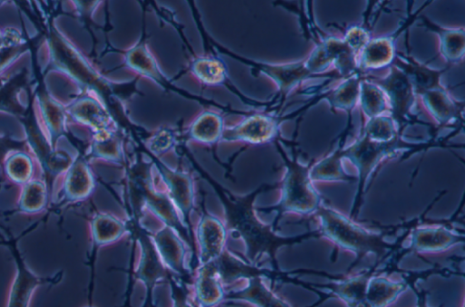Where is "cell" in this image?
I'll return each mask as SVG.
<instances>
[{
  "label": "cell",
  "instance_id": "obj_10",
  "mask_svg": "<svg viewBox=\"0 0 465 307\" xmlns=\"http://www.w3.org/2000/svg\"><path fill=\"white\" fill-rule=\"evenodd\" d=\"M422 105L433 119L436 129L463 127L464 102L454 98L444 85L419 94Z\"/></svg>",
  "mask_w": 465,
  "mask_h": 307
},
{
  "label": "cell",
  "instance_id": "obj_11",
  "mask_svg": "<svg viewBox=\"0 0 465 307\" xmlns=\"http://www.w3.org/2000/svg\"><path fill=\"white\" fill-rule=\"evenodd\" d=\"M252 67L259 73L270 78L276 85L277 104L279 108L284 104L288 95L303 82L316 78L305 67L303 59L301 61L271 64L251 62Z\"/></svg>",
  "mask_w": 465,
  "mask_h": 307
},
{
  "label": "cell",
  "instance_id": "obj_36",
  "mask_svg": "<svg viewBox=\"0 0 465 307\" xmlns=\"http://www.w3.org/2000/svg\"><path fill=\"white\" fill-rule=\"evenodd\" d=\"M416 281L417 280H413L410 283V287L413 290V292H415V294L417 296V306L416 307H430L427 302L428 292L423 289H421V290L417 289L415 286Z\"/></svg>",
  "mask_w": 465,
  "mask_h": 307
},
{
  "label": "cell",
  "instance_id": "obj_4",
  "mask_svg": "<svg viewBox=\"0 0 465 307\" xmlns=\"http://www.w3.org/2000/svg\"><path fill=\"white\" fill-rule=\"evenodd\" d=\"M127 195L134 210L146 208L174 230L183 227L176 208L169 198L153 162L140 160L127 172Z\"/></svg>",
  "mask_w": 465,
  "mask_h": 307
},
{
  "label": "cell",
  "instance_id": "obj_15",
  "mask_svg": "<svg viewBox=\"0 0 465 307\" xmlns=\"http://www.w3.org/2000/svg\"><path fill=\"white\" fill-rule=\"evenodd\" d=\"M197 240L200 265L218 261L226 241V230L222 221L212 215L203 216L197 226Z\"/></svg>",
  "mask_w": 465,
  "mask_h": 307
},
{
  "label": "cell",
  "instance_id": "obj_37",
  "mask_svg": "<svg viewBox=\"0 0 465 307\" xmlns=\"http://www.w3.org/2000/svg\"><path fill=\"white\" fill-rule=\"evenodd\" d=\"M86 307H92V306H86Z\"/></svg>",
  "mask_w": 465,
  "mask_h": 307
},
{
  "label": "cell",
  "instance_id": "obj_18",
  "mask_svg": "<svg viewBox=\"0 0 465 307\" xmlns=\"http://www.w3.org/2000/svg\"><path fill=\"white\" fill-rule=\"evenodd\" d=\"M152 240L164 266L177 274L184 275L186 249L176 230L165 225Z\"/></svg>",
  "mask_w": 465,
  "mask_h": 307
},
{
  "label": "cell",
  "instance_id": "obj_34",
  "mask_svg": "<svg viewBox=\"0 0 465 307\" xmlns=\"http://www.w3.org/2000/svg\"><path fill=\"white\" fill-rule=\"evenodd\" d=\"M176 144V134L171 128H161L146 141V148L155 156L170 151Z\"/></svg>",
  "mask_w": 465,
  "mask_h": 307
},
{
  "label": "cell",
  "instance_id": "obj_14",
  "mask_svg": "<svg viewBox=\"0 0 465 307\" xmlns=\"http://www.w3.org/2000/svg\"><path fill=\"white\" fill-rule=\"evenodd\" d=\"M63 173L64 178L58 192L60 203L80 202L93 193L94 177L84 159H74Z\"/></svg>",
  "mask_w": 465,
  "mask_h": 307
},
{
  "label": "cell",
  "instance_id": "obj_27",
  "mask_svg": "<svg viewBox=\"0 0 465 307\" xmlns=\"http://www.w3.org/2000/svg\"><path fill=\"white\" fill-rule=\"evenodd\" d=\"M48 199V190L45 182L32 178L21 185V192L17 201V210L26 215H35L42 213Z\"/></svg>",
  "mask_w": 465,
  "mask_h": 307
},
{
  "label": "cell",
  "instance_id": "obj_23",
  "mask_svg": "<svg viewBox=\"0 0 465 307\" xmlns=\"http://www.w3.org/2000/svg\"><path fill=\"white\" fill-rule=\"evenodd\" d=\"M141 258L136 270V277L147 289L151 290L166 276V267L160 258L152 238L145 235L139 237Z\"/></svg>",
  "mask_w": 465,
  "mask_h": 307
},
{
  "label": "cell",
  "instance_id": "obj_35",
  "mask_svg": "<svg viewBox=\"0 0 465 307\" xmlns=\"http://www.w3.org/2000/svg\"><path fill=\"white\" fill-rule=\"evenodd\" d=\"M173 307H193L188 301L186 293L180 286L173 287Z\"/></svg>",
  "mask_w": 465,
  "mask_h": 307
},
{
  "label": "cell",
  "instance_id": "obj_19",
  "mask_svg": "<svg viewBox=\"0 0 465 307\" xmlns=\"http://www.w3.org/2000/svg\"><path fill=\"white\" fill-rule=\"evenodd\" d=\"M349 133L341 134L336 148L317 162H313L310 170L312 182H346L353 183L357 177L349 174L343 167L341 150Z\"/></svg>",
  "mask_w": 465,
  "mask_h": 307
},
{
  "label": "cell",
  "instance_id": "obj_16",
  "mask_svg": "<svg viewBox=\"0 0 465 307\" xmlns=\"http://www.w3.org/2000/svg\"><path fill=\"white\" fill-rule=\"evenodd\" d=\"M418 19L420 25L437 35L440 54L448 66L462 62L465 54L464 27L441 26L422 15Z\"/></svg>",
  "mask_w": 465,
  "mask_h": 307
},
{
  "label": "cell",
  "instance_id": "obj_1",
  "mask_svg": "<svg viewBox=\"0 0 465 307\" xmlns=\"http://www.w3.org/2000/svg\"><path fill=\"white\" fill-rule=\"evenodd\" d=\"M453 133L444 138L431 137L427 141L420 142L406 140L403 134L398 135L390 142H374L360 134L354 142L348 146L344 145L341 150L343 160H349L357 170V191L349 217L352 220L357 219L367 190V183L386 161L400 154H411L432 147H447L449 145L445 142L456 134Z\"/></svg>",
  "mask_w": 465,
  "mask_h": 307
},
{
  "label": "cell",
  "instance_id": "obj_29",
  "mask_svg": "<svg viewBox=\"0 0 465 307\" xmlns=\"http://www.w3.org/2000/svg\"><path fill=\"white\" fill-rule=\"evenodd\" d=\"M91 237L95 245L111 243L126 231L125 223L109 213H96L90 222Z\"/></svg>",
  "mask_w": 465,
  "mask_h": 307
},
{
  "label": "cell",
  "instance_id": "obj_17",
  "mask_svg": "<svg viewBox=\"0 0 465 307\" xmlns=\"http://www.w3.org/2000/svg\"><path fill=\"white\" fill-rule=\"evenodd\" d=\"M361 74L356 73L341 82L331 89L322 92V101H326L330 110L342 111L346 114L347 122L345 129L350 133L351 127L352 113L358 104Z\"/></svg>",
  "mask_w": 465,
  "mask_h": 307
},
{
  "label": "cell",
  "instance_id": "obj_33",
  "mask_svg": "<svg viewBox=\"0 0 465 307\" xmlns=\"http://www.w3.org/2000/svg\"><path fill=\"white\" fill-rule=\"evenodd\" d=\"M372 25L369 21V15H366L365 20L361 24L342 28V40L357 56L372 38Z\"/></svg>",
  "mask_w": 465,
  "mask_h": 307
},
{
  "label": "cell",
  "instance_id": "obj_9",
  "mask_svg": "<svg viewBox=\"0 0 465 307\" xmlns=\"http://www.w3.org/2000/svg\"><path fill=\"white\" fill-rule=\"evenodd\" d=\"M464 239L463 232L458 233L450 225L445 223L417 224L411 230L410 243L408 248L402 251V254L438 253L463 243Z\"/></svg>",
  "mask_w": 465,
  "mask_h": 307
},
{
  "label": "cell",
  "instance_id": "obj_6",
  "mask_svg": "<svg viewBox=\"0 0 465 307\" xmlns=\"http://www.w3.org/2000/svg\"><path fill=\"white\" fill-rule=\"evenodd\" d=\"M322 100L319 93L312 97L302 106L285 115H273L269 114H253L246 116L238 124L225 127L222 135L223 141L243 142L250 144H264L278 140L282 122L292 118L302 117L311 107Z\"/></svg>",
  "mask_w": 465,
  "mask_h": 307
},
{
  "label": "cell",
  "instance_id": "obj_3",
  "mask_svg": "<svg viewBox=\"0 0 465 307\" xmlns=\"http://www.w3.org/2000/svg\"><path fill=\"white\" fill-rule=\"evenodd\" d=\"M302 118L297 119L293 140L290 142L292 156L290 157L286 154L278 142L276 144L285 167L280 184V200L276 205L272 207L273 211L277 212L278 218L288 213L302 216L312 215L322 202V196L310 176V170L314 160L303 164L298 158L296 136Z\"/></svg>",
  "mask_w": 465,
  "mask_h": 307
},
{
  "label": "cell",
  "instance_id": "obj_5",
  "mask_svg": "<svg viewBox=\"0 0 465 307\" xmlns=\"http://www.w3.org/2000/svg\"><path fill=\"white\" fill-rule=\"evenodd\" d=\"M388 69V73L382 77L365 76L384 92L388 102V114L392 118L397 128L404 133L408 126L419 124L427 126L431 130L432 136H436V127L420 120L414 113L417 94L408 77L394 65H391Z\"/></svg>",
  "mask_w": 465,
  "mask_h": 307
},
{
  "label": "cell",
  "instance_id": "obj_8",
  "mask_svg": "<svg viewBox=\"0 0 465 307\" xmlns=\"http://www.w3.org/2000/svg\"><path fill=\"white\" fill-rule=\"evenodd\" d=\"M6 244L12 251L16 271L9 288L5 307H30L36 289L41 285L58 283L62 280L63 272H57L49 276L36 274L25 263L16 247V241L10 240Z\"/></svg>",
  "mask_w": 465,
  "mask_h": 307
},
{
  "label": "cell",
  "instance_id": "obj_13",
  "mask_svg": "<svg viewBox=\"0 0 465 307\" xmlns=\"http://www.w3.org/2000/svg\"><path fill=\"white\" fill-rule=\"evenodd\" d=\"M166 193L184 222L194 204V183L190 174L154 162Z\"/></svg>",
  "mask_w": 465,
  "mask_h": 307
},
{
  "label": "cell",
  "instance_id": "obj_22",
  "mask_svg": "<svg viewBox=\"0 0 465 307\" xmlns=\"http://www.w3.org/2000/svg\"><path fill=\"white\" fill-rule=\"evenodd\" d=\"M194 292L197 302L202 307H213L224 297L217 261L199 266Z\"/></svg>",
  "mask_w": 465,
  "mask_h": 307
},
{
  "label": "cell",
  "instance_id": "obj_12",
  "mask_svg": "<svg viewBox=\"0 0 465 307\" xmlns=\"http://www.w3.org/2000/svg\"><path fill=\"white\" fill-rule=\"evenodd\" d=\"M406 52L398 51L391 65L400 69L411 83L417 94L442 86L441 77L450 66L436 69L430 67L428 62L417 60L410 51L409 30L405 32Z\"/></svg>",
  "mask_w": 465,
  "mask_h": 307
},
{
  "label": "cell",
  "instance_id": "obj_30",
  "mask_svg": "<svg viewBox=\"0 0 465 307\" xmlns=\"http://www.w3.org/2000/svg\"><path fill=\"white\" fill-rule=\"evenodd\" d=\"M193 76L206 85H221L227 79V69L223 60L213 56L195 58L190 66Z\"/></svg>",
  "mask_w": 465,
  "mask_h": 307
},
{
  "label": "cell",
  "instance_id": "obj_28",
  "mask_svg": "<svg viewBox=\"0 0 465 307\" xmlns=\"http://www.w3.org/2000/svg\"><path fill=\"white\" fill-rule=\"evenodd\" d=\"M358 104L367 119L388 114L389 111L384 92L365 75L361 80Z\"/></svg>",
  "mask_w": 465,
  "mask_h": 307
},
{
  "label": "cell",
  "instance_id": "obj_26",
  "mask_svg": "<svg viewBox=\"0 0 465 307\" xmlns=\"http://www.w3.org/2000/svg\"><path fill=\"white\" fill-rule=\"evenodd\" d=\"M93 158L108 162L120 163L123 160V141L117 128L106 129L94 133L90 145Z\"/></svg>",
  "mask_w": 465,
  "mask_h": 307
},
{
  "label": "cell",
  "instance_id": "obj_25",
  "mask_svg": "<svg viewBox=\"0 0 465 307\" xmlns=\"http://www.w3.org/2000/svg\"><path fill=\"white\" fill-rule=\"evenodd\" d=\"M224 128L223 119L219 114L205 111L194 118L188 134L196 142L213 144L222 139Z\"/></svg>",
  "mask_w": 465,
  "mask_h": 307
},
{
  "label": "cell",
  "instance_id": "obj_20",
  "mask_svg": "<svg viewBox=\"0 0 465 307\" xmlns=\"http://www.w3.org/2000/svg\"><path fill=\"white\" fill-rule=\"evenodd\" d=\"M124 63L129 69L153 81L162 88L166 89L170 85L143 38L124 53Z\"/></svg>",
  "mask_w": 465,
  "mask_h": 307
},
{
  "label": "cell",
  "instance_id": "obj_32",
  "mask_svg": "<svg viewBox=\"0 0 465 307\" xmlns=\"http://www.w3.org/2000/svg\"><path fill=\"white\" fill-rule=\"evenodd\" d=\"M4 167L9 180L23 185L33 178L32 158L25 152L15 150L4 159Z\"/></svg>",
  "mask_w": 465,
  "mask_h": 307
},
{
  "label": "cell",
  "instance_id": "obj_31",
  "mask_svg": "<svg viewBox=\"0 0 465 307\" xmlns=\"http://www.w3.org/2000/svg\"><path fill=\"white\" fill-rule=\"evenodd\" d=\"M361 134L374 142H390L403 132L397 128L392 118L388 114L367 119L362 124Z\"/></svg>",
  "mask_w": 465,
  "mask_h": 307
},
{
  "label": "cell",
  "instance_id": "obj_21",
  "mask_svg": "<svg viewBox=\"0 0 465 307\" xmlns=\"http://www.w3.org/2000/svg\"><path fill=\"white\" fill-rule=\"evenodd\" d=\"M72 114L80 124L90 127L94 133L117 128L111 110L96 96H84L72 109Z\"/></svg>",
  "mask_w": 465,
  "mask_h": 307
},
{
  "label": "cell",
  "instance_id": "obj_7",
  "mask_svg": "<svg viewBox=\"0 0 465 307\" xmlns=\"http://www.w3.org/2000/svg\"><path fill=\"white\" fill-rule=\"evenodd\" d=\"M431 2L426 1L422 6L413 12V3L409 1L407 4V17L403 19L401 25L390 34L372 37L359 53L357 56L358 72L364 75L370 71L389 68L393 64L398 52L396 48L397 39L403 32L405 33L410 29L411 25L418 20L423 9L430 5Z\"/></svg>",
  "mask_w": 465,
  "mask_h": 307
},
{
  "label": "cell",
  "instance_id": "obj_2",
  "mask_svg": "<svg viewBox=\"0 0 465 307\" xmlns=\"http://www.w3.org/2000/svg\"><path fill=\"white\" fill-rule=\"evenodd\" d=\"M312 217L316 222V230L322 237L327 238L336 248L355 254L348 272L370 254L375 256L376 262L381 263V261L387 259L401 244L399 242H387L386 233L366 229L323 201Z\"/></svg>",
  "mask_w": 465,
  "mask_h": 307
},
{
  "label": "cell",
  "instance_id": "obj_24",
  "mask_svg": "<svg viewBox=\"0 0 465 307\" xmlns=\"http://www.w3.org/2000/svg\"><path fill=\"white\" fill-rule=\"evenodd\" d=\"M263 275H254L248 279L247 285L230 294L254 304L256 307H291L282 298L270 289L262 279Z\"/></svg>",
  "mask_w": 465,
  "mask_h": 307
}]
</instances>
